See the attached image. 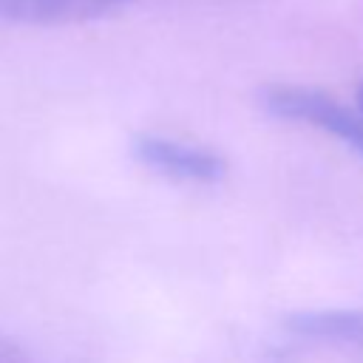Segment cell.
I'll use <instances>...</instances> for the list:
<instances>
[{"label":"cell","instance_id":"1","mask_svg":"<svg viewBox=\"0 0 363 363\" xmlns=\"http://www.w3.org/2000/svg\"><path fill=\"white\" fill-rule=\"evenodd\" d=\"M133 156L159 170L162 176L184 179V182H218L227 173V162L207 147L164 139L156 133H142L133 139Z\"/></svg>","mask_w":363,"mask_h":363},{"label":"cell","instance_id":"4","mask_svg":"<svg viewBox=\"0 0 363 363\" xmlns=\"http://www.w3.org/2000/svg\"><path fill=\"white\" fill-rule=\"evenodd\" d=\"M332 136L346 142L349 147H354L357 153H363V88H360V113L354 111H340V116L332 125Z\"/></svg>","mask_w":363,"mask_h":363},{"label":"cell","instance_id":"3","mask_svg":"<svg viewBox=\"0 0 363 363\" xmlns=\"http://www.w3.org/2000/svg\"><path fill=\"white\" fill-rule=\"evenodd\" d=\"M286 329L309 340H332L363 349V309H312L286 318Z\"/></svg>","mask_w":363,"mask_h":363},{"label":"cell","instance_id":"2","mask_svg":"<svg viewBox=\"0 0 363 363\" xmlns=\"http://www.w3.org/2000/svg\"><path fill=\"white\" fill-rule=\"evenodd\" d=\"M130 0H0V20L34 23V26H65L85 23L111 14Z\"/></svg>","mask_w":363,"mask_h":363},{"label":"cell","instance_id":"5","mask_svg":"<svg viewBox=\"0 0 363 363\" xmlns=\"http://www.w3.org/2000/svg\"><path fill=\"white\" fill-rule=\"evenodd\" d=\"M0 363H31V360H28V354L17 343L0 337Z\"/></svg>","mask_w":363,"mask_h":363}]
</instances>
